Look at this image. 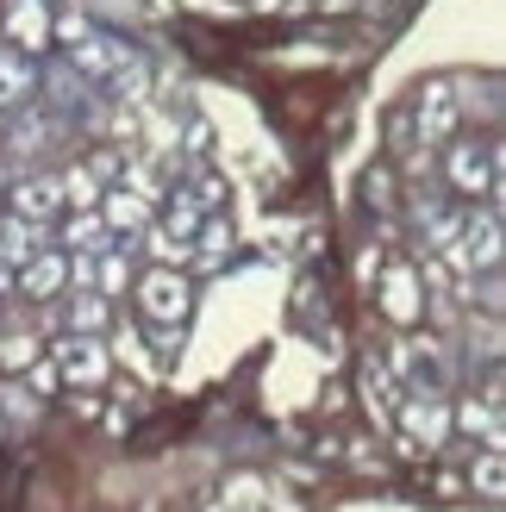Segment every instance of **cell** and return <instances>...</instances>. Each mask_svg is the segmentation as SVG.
Wrapping results in <instances>:
<instances>
[{
	"label": "cell",
	"mask_w": 506,
	"mask_h": 512,
	"mask_svg": "<svg viewBox=\"0 0 506 512\" xmlns=\"http://www.w3.org/2000/svg\"><path fill=\"white\" fill-rule=\"evenodd\" d=\"M57 207H63V188L50 182V175H32V182H19V188H13V213H19V219H32V225H44Z\"/></svg>",
	"instance_id": "52a82bcc"
},
{
	"label": "cell",
	"mask_w": 506,
	"mask_h": 512,
	"mask_svg": "<svg viewBox=\"0 0 506 512\" xmlns=\"http://www.w3.org/2000/svg\"><path fill=\"white\" fill-rule=\"evenodd\" d=\"M225 250H232V225H207L200 232V263H225Z\"/></svg>",
	"instance_id": "e0dca14e"
},
{
	"label": "cell",
	"mask_w": 506,
	"mask_h": 512,
	"mask_svg": "<svg viewBox=\"0 0 506 512\" xmlns=\"http://www.w3.org/2000/svg\"><path fill=\"white\" fill-rule=\"evenodd\" d=\"M38 244H44V232L32 219H0V256H7V263H25V256H38Z\"/></svg>",
	"instance_id": "30bf717a"
},
{
	"label": "cell",
	"mask_w": 506,
	"mask_h": 512,
	"mask_svg": "<svg viewBox=\"0 0 506 512\" xmlns=\"http://www.w3.org/2000/svg\"><path fill=\"white\" fill-rule=\"evenodd\" d=\"M7 38L25 44V50H44V38H50L44 0H7Z\"/></svg>",
	"instance_id": "8992f818"
},
{
	"label": "cell",
	"mask_w": 506,
	"mask_h": 512,
	"mask_svg": "<svg viewBox=\"0 0 506 512\" xmlns=\"http://www.w3.org/2000/svg\"><path fill=\"white\" fill-rule=\"evenodd\" d=\"M450 182H457V194H494L500 188V150L494 144H457L450 150Z\"/></svg>",
	"instance_id": "6da1fadb"
},
{
	"label": "cell",
	"mask_w": 506,
	"mask_h": 512,
	"mask_svg": "<svg viewBox=\"0 0 506 512\" xmlns=\"http://www.w3.org/2000/svg\"><path fill=\"white\" fill-rule=\"evenodd\" d=\"M107 225H119V232H138V225H150V207H144L132 188H113V194H107Z\"/></svg>",
	"instance_id": "8fae6325"
},
{
	"label": "cell",
	"mask_w": 506,
	"mask_h": 512,
	"mask_svg": "<svg viewBox=\"0 0 506 512\" xmlns=\"http://www.w3.org/2000/svg\"><path fill=\"white\" fill-rule=\"evenodd\" d=\"M407 425H413L419 438H425V450H432V444L444 438V425H450V419H444V406H438V394H425V400H413V406H407Z\"/></svg>",
	"instance_id": "7c38bea8"
},
{
	"label": "cell",
	"mask_w": 506,
	"mask_h": 512,
	"mask_svg": "<svg viewBox=\"0 0 506 512\" xmlns=\"http://www.w3.org/2000/svg\"><path fill=\"white\" fill-rule=\"evenodd\" d=\"M32 63H25V50H0V107H25V94H32Z\"/></svg>",
	"instance_id": "9c48e42d"
},
{
	"label": "cell",
	"mask_w": 506,
	"mask_h": 512,
	"mask_svg": "<svg viewBox=\"0 0 506 512\" xmlns=\"http://www.w3.org/2000/svg\"><path fill=\"white\" fill-rule=\"evenodd\" d=\"M63 375L75 381V388H94V381L107 375V350H100L94 338H75V344L63 350Z\"/></svg>",
	"instance_id": "ba28073f"
},
{
	"label": "cell",
	"mask_w": 506,
	"mask_h": 512,
	"mask_svg": "<svg viewBox=\"0 0 506 512\" xmlns=\"http://www.w3.org/2000/svg\"><path fill=\"white\" fill-rule=\"evenodd\" d=\"M138 306H144V313L150 319H175V325H182V313H188V281L182 275H169V269H157V275H144V288H138Z\"/></svg>",
	"instance_id": "3957f363"
},
{
	"label": "cell",
	"mask_w": 506,
	"mask_h": 512,
	"mask_svg": "<svg viewBox=\"0 0 506 512\" xmlns=\"http://www.w3.org/2000/svg\"><path fill=\"white\" fill-rule=\"evenodd\" d=\"M57 188H63V200H75V207H94V200H100V188H94V169H69Z\"/></svg>",
	"instance_id": "9a60e30c"
},
{
	"label": "cell",
	"mask_w": 506,
	"mask_h": 512,
	"mask_svg": "<svg viewBox=\"0 0 506 512\" xmlns=\"http://www.w3.org/2000/svg\"><path fill=\"white\" fill-rule=\"evenodd\" d=\"M69 244H75V256H100V250H107V219H75L69 225Z\"/></svg>",
	"instance_id": "4fadbf2b"
},
{
	"label": "cell",
	"mask_w": 506,
	"mask_h": 512,
	"mask_svg": "<svg viewBox=\"0 0 506 512\" xmlns=\"http://www.w3.org/2000/svg\"><path fill=\"white\" fill-rule=\"evenodd\" d=\"M13 288V269H7V256H0V294H7Z\"/></svg>",
	"instance_id": "7402d4cb"
},
{
	"label": "cell",
	"mask_w": 506,
	"mask_h": 512,
	"mask_svg": "<svg viewBox=\"0 0 506 512\" xmlns=\"http://www.w3.org/2000/svg\"><path fill=\"white\" fill-rule=\"evenodd\" d=\"M69 281V263L63 256H50V250H38V256H25L19 263V294H32V300H50Z\"/></svg>",
	"instance_id": "5b68a950"
},
{
	"label": "cell",
	"mask_w": 506,
	"mask_h": 512,
	"mask_svg": "<svg viewBox=\"0 0 506 512\" xmlns=\"http://www.w3.org/2000/svg\"><path fill=\"white\" fill-rule=\"evenodd\" d=\"M32 356H38V344H32V338H7V344H0V363H7V369L32 363Z\"/></svg>",
	"instance_id": "d6986e66"
},
{
	"label": "cell",
	"mask_w": 506,
	"mask_h": 512,
	"mask_svg": "<svg viewBox=\"0 0 506 512\" xmlns=\"http://www.w3.org/2000/svg\"><path fill=\"white\" fill-rule=\"evenodd\" d=\"M44 132H50L44 119H32V125H13V144H19V150H44Z\"/></svg>",
	"instance_id": "ffe728a7"
},
{
	"label": "cell",
	"mask_w": 506,
	"mask_h": 512,
	"mask_svg": "<svg viewBox=\"0 0 506 512\" xmlns=\"http://www.w3.org/2000/svg\"><path fill=\"white\" fill-rule=\"evenodd\" d=\"M388 313H394V319H413V313H419V288H413V275H388Z\"/></svg>",
	"instance_id": "5bb4252c"
},
{
	"label": "cell",
	"mask_w": 506,
	"mask_h": 512,
	"mask_svg": "<svg viewBox=\"0 0 506 512\" xmlns=\"http://www.w3.org/2000/svg\"><path fill=\"white\" fill-rule=\"evenodd\" d=\"M100 319H107V300H94V294H88V300H75V331H94Z\"/></svg>",
	"instance_id": "ac0fdd59"
},
{
	"label": "cell",
	"mask_w": 506,
	"mask_h": 512,
	"mask_svg": "<svg viewBox=\"0 0 506 512\" xmlns=\"http://www.w3.org/2000/svg\"><path fill=\"white\" fill-rule=\"evenodd\" d=\"M475 488H482L488 500H500V494H506V469H500V450H488L482 463H475Z\"/></svg>",
	"instance_id": "2e32d148"
},
{
	"label": "cell",
	"mask_w": 506,
	"mask_h": 512,
	"mask_svg": "<svg viewBox=\"0 0 506 512\" xmlns=\"http://www.w3.org/2000/svg\"><path fill=\"white\" fill-rule=\"evenodd\" d=\"M463 244H457V263H482V269H494L500 263V213L488 207V213H475V219H463V232H457Z\"/></svg>",
	"instance_id": "277c9868"
},
{
	"label": "cell",
	"mask_w": 506,
	"mask_h": 512,
	"mask_svg": "<svg viewBox=\"0 0 506 512\" xmlns=\"http://www.w3.org/2000/svg\"><path fill=\"white\" fill-rule=\"evenodd\" d=\"M457 119H463V94L450 82H432L419 94V138L425 144H444L450 132H457Z\"/></svg>",
	"instance_id": "7a4b0ae2"
},
{
	"label": "cell",
	"mask_w": 506,
	"mask_h": 512,
	"mask_svg": "<svg viewBox=\"0 0 506 512\" xmlns=\"http://www.w3.org/2000/svg\"><path fill=\"white\" fill-rule=\"evenodd\" d=\"M169 225H175V232H188V225H194V207H188V200H175V207H169Z\"/></svg>",
	"instance_id": "44dd1931"
}]
</instances>
